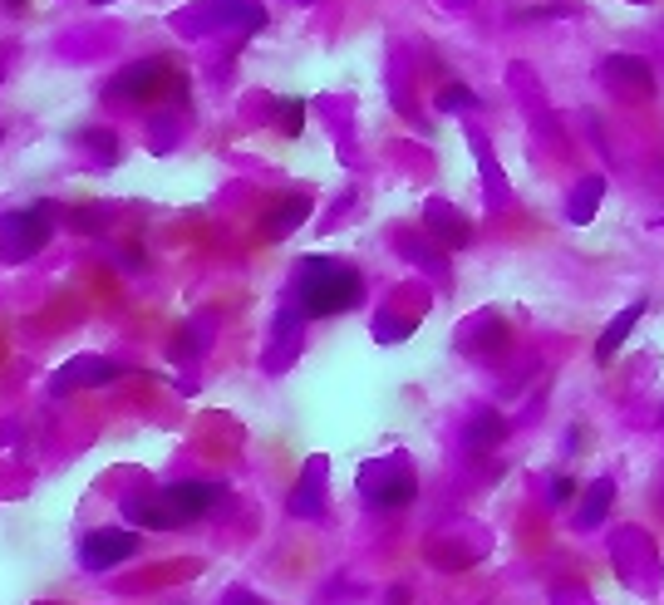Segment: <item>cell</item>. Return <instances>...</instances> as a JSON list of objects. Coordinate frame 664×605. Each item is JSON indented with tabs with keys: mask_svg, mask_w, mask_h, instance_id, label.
<instances>
[{
	"mask_svg": "<svg viewBox=\"0 0 664 605\" xmlns=\"http://www.w3.org/2000/svg\"><path fill=\"white\" fill-rule=\"evenodd\" d=\"M364 301V281L355 266L335 261V256H305L296 266V305L305 320H325V315H345Z\"/></svg>",
	"mask_w": 664,
	"mask_h": 605,
	"instance_id": "cell-1",
	"label": "cell"
},
{
	"mask_svg": "<svg viewBox=\"0 0 664 605\" xmlns=\"http://www.w3.org/2000/svg\"><path fill=\"white\" fill-rule=\"evenodd\" d=\"M50 237H55V207H50V202L5 212V217H0V261H5V266H10V261H30Z\"/></svg>",
	"mask_w": 664,
	"mask_h": 605,
	"instance_id": "cell-2",
	"label": "cell"
},
{
	"mask_svg": "<svg viewBox=\"0 0 664 605\" xmlns=\"http://www.w3.org/2000/svg\"><path fill=\"white\" fill-rule=\"evenodd\" d=\"M360 492L374 502V507H384V512H394V507H409L414 502V473L404 468V463H369L360 473Z\"/></svg>",
	"mask_w": 664,
	"mask_h": 605,
	"instance_id": "cell-3",
	"label": "cell"
},
{
	"mask_svg": "<svg viewBox=\"0 0 664 605\" xmlns=\"http://www.w3.org/2000/svg\"><path fill=\"white\" fill-rule=\"evenodd\" d=\"M133 556H138V532H128V527H104V532H89L79 542V566L84 571H114Z\"/></svg>",
	"mask_w": 664,
	"mask_h": 605,
	"instance_id": "cell-4",
	"label": "cell"
},
{
	"mask_svg": "<svg viewBox=\"0 0 664 605\" xmlns=\"http://www.w3.org/2000/svg\"><path fill=\"white\" fill-rule=\"evenodd\" d=\"M217 497H222V483H173L158 492V502H163V512H168L173 527H187V522L207 517L217 507Z\"/></svg>",
	"mask_w": 664,
	"mask_h": 605,
	"instance_id": "cell-5",
	"label": "cell"
},
{
	"mask_svg": "<svg viewBox=\"0 0 664 605\" xmlns=\"http://www.w3.org/2000/svg\"><path fill=\"white\" fill-rule=\"evenodd\" d=\"M168 74H173L168 60H143V64H133V69H123L119 79L109 84V94L114 99H153V94L168 89Z\"/></svg>",
	"mask_w": 664,
	"mask_h": 605,
	"instance_id": "cell-6",
	"label": "cell"
},
{
	"mask_svg": "<svg viewBox=\"0 0 664 605\" xmlns=\"http://www.w3.org/2000/svg\"><path fill=\"white\" fill-rule=\"evenodd\" d=\"M645 310H650V296H635V301L625 305V310H620V315H615V320L601 330V340H596V364H601V369H605V364H615L620 345L630 340V330L640 325V315H645Z\"/></svg>",
	"mask_w": 664,
	"mask_h": 605,
	"instance_id": "cell-7",
	"label": "cell"
},
{
	"mask_svg": "<svg viewBox=\"0 0 664 605\" xmlns=\"http://www.w3.org/2000/svg\"><path fill=\"white\" fill-rule=\"evenodd\" d=\"M291 512L296 517H320L325 512V458H310L301 473V483L291 492Z\"/></svg>",
	"mask_w": 664,
	"mask_h": 605,
	"instance_id": "cell-8",
	"label": "cell"
},
{
	"mask_svg": "<svg viewBox=\"0 0 664 605\" xmlns=\"http://www.w3.org/2000/svg\"><path fill=\"white\" fill-rule=\"evenodd\" d=\"M123 369L119 364H109V360H94V355H84V360H74V364H64L60 374H55V394H69L74 384H109V379H119Z\"/></svg>",
	"mask_w": 664,
	"mask_h": 605,
	"instance_id": "cell-9",
	"label": "cell"
},
{
	"mask_svg": "<svg viewBox=\"0 0 664 605\" xmlns=\"http://www.w3.org/2000/svg\"><path fill=\"white\" fill-rule=\"evenodd\" d=\"M428 227H438L433 237H438L443 246H468V242H473L468 222H463L453 207H443V202H428Z\"/></svg>",
	"mask_w": 664,
	"mask_h": 605,
	"instance_id": "cell-10",
	"label": "cell"
},
{
	"mask_svg": "<svg viewBox=\"0 0 664 605\" xmlns=\"http://www.w3.org/2000/svg\"><path fill=\"white\" fill-rule=\"evenodd\" d=\"M605 74H620V79H615L620 89H630V84H635L640 94H650V89H655V74H650V64H645V60H630V55H615V60H605Z\"/></svg>",
	"mask_w": 664,
	"mask_h": 605,
	"instance_id": "cell-11",
	"label": "cell"
},
{
	"mask_svg": "<svg viewBox=\"0 0 664 605\" xmlns=\"http://www.w3.org/2000/svg\"><path fill=\"white\" fill-rule=\"evenodd\" d=\"M502 433H507V419H502V414H478V419L468 424V448H473V453L497 448V443H502Z\"/></svg>",
	"mask_w": 664,
	"mask_h": 605,
	"instance_id": "cell-12",
	"label": "cell"
},
{
	"mask_svg": "<svg viewBox=\"0 0 664 605\" xmlns=\"http://www.w3.org/2000/svg\"><path fill=\"white\" fill-rule=\"evenodd\" d=\"M601 197H605V178H586V182H581V187H576V202H571V222H576V227H586V222L596 217Z\"/></svg>",
	"mask_w": 664,
	"mask_h": 605,
	"instance_id": "cell-13",
	"label": "cell"
},
{
	"mask_svg": "<svg viewBox=\"0 0 664 605\" xmlns=\"http://www.w3.org/2000/svg\"><path fill=\"white\" fill-rule=\"evenodd\" d=\"M610 497H615V483H610V478H601V483L586 492V507H581V517H576V522H581V527H601Z\"/></svg>",
	"mask_w": 664,
	"mask_h": 605,
	"instance_id": "cell-14",
	"label": "cell"
},
{
	"mask_svg": "<svg viewBox=\"0 0 664 605\" xmlns=\"http://www.w3.org/2000/svg\"><path fill=\"white\" fill-rule=\"evenodd\" d=\"M305 212H310V202H305V197L286 202L281 212H271V217H266V237H271V242H276V237H286L291 227H301V222H305Z\"/></svg>",
	"mask_w": 664,
	"mask_h": 605,
	"instance_id": "cell-15",
	"label": "cell"
},
{
	"mask_svg": "<svg viewBox=\"0 0 664 605\" xmlns=\"http://www.w3.org/2000/svg\"><path fill=\"white\" fill-rule=\"evenodd\" d=\"M438 109H478V94L463 89V84H448V89L438 94Z\"/></svg>",
	"mask_w": 664,
	"mask_h": 605,
	"instance_id": "cell-16",
	"label": "cell"
},
{
	"mask_svg": "<svg viewBox=\"0 0 664 605\" xmlns=\"http://www.w3.org/2000/svg\"><path fill=\"white\" fill-rule=\"evenodd\" d=\"M281 128H286L291 138L305 128V104H301V99H286V104H281Z\"/></svg>",
	"mask_w": 664,
	"mask_h": 605,
	"instance_id": "cell-17",
	"label": "cell"
},
{
	"mask_svg": "<svg viewBox=\"0 0 664 605\" xmlns=\"http://www.w3.org/2000/svg\"><path fill=\"white\" fill-rule=\"evenodd\" d=\"M571 492H576V478H566V473H561V478L551 483V502L561 507V502H571Z\"/></svg>",
	"mask_w": 664,
	"mask_h": 605,
	"instance_id": "cell-18",
	"label": "cell"
},
{
	"mask_svg": "<svg viewBox=\"0 0 664 605\" xmlns=\"http://www.w3.org/2000/svg\"><path fill=\"white\" fill-rule=\"evenodd\" d=\"M227 605H266V601H251V596H232Z\"/></svg>",
	"mask_w": 664,
	"mask_h": 605,
	"instance_id": "cell-19",
	"label": "cell"
},
{
	"mask_svg": "<svg viewBox=\"0 0 664 605\" xmlns=\"http://www.w3.org/2000/svg\"><path fill=\"white\" fill-rule=\"evenodd\" d=\"M5 5H10V10H20V5H25V0H5Z\"/></svg>",
	"mask_w": 664,
	"mask_h": 605,
	"instance_id": "cell-20",
	"label": "cell"
}]
</instances>
